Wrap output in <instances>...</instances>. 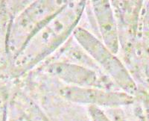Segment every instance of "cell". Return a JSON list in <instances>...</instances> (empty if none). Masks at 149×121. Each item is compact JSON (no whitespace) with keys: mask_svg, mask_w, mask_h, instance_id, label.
Here are the masks:
<instances>
[{"mask_svg":"<svg viewBox=\"0 0 149 121\" xmlns=\"http://www.w3.org/2000/svg\"><path fill=\"white\" fill-rule=\"evenodd\" d=\"M84 6L81 1L66 2L42 23L16 55L17 70L24 72L32 68L59 47L74 32Z\"/></svg>","mask_w":149,"mask_h":121,"instance_id":"cell-1","label":"cell"},{"mask_svg":"<svg viewBox=\"0 0 149 121\" xmlns=\"http://www.w3.org/2000/svg\"><path fill=\"white\" fill-rule=\"evenodd\" d=\"M90 114L92 115V118L94 120V121H110L105 116L104 114L101 111V110L98 109L95 107L90 108Z\"/></svg>","mask_w":149,"mask_h":121,"instance_id":"cell-7","label":"cell"},{"mask_svg":"<svg viewBox=\"0 0 149 121\" xmlns=\"http://www.w3.org/2000/svg\"><path fill=\"white\" fill-rule=\"evenodd\" d=\"M61 95L66 99L80 103L119 106L127 102L128 97L123 93L112 92L99 87L69 86L61 90Z\"/></svg>","mask_w":149,"mask_h":121,"instance_id":"cell-4","label":"cell"},{"mask_svg":"<svg viewBox=\"0 0 149 121\" xmlns=\"http://www.w3.org/2000/svg\"><path fill=\"white\" fill-rule=\"evenodd\" d=\"M92 5L104 43L112 52L116 54L119 47V36L113 10L110 2L93 1Z\"/></svg>","mask_w":149,"mask_h":121,"instance_id":"cell-6","label":"cell"},{"mask_svg":"<svg viewBox=\"0 0 149 121\" xmlns=\"http://www.w3.org/2000/svg\"><path fill=\"white\" fill-rule=\"evenodd\" d=\"M73 34L84 50L102 66L119 87L126 90L133 87L132 81L121 61L104 43L83 28H76Z\"/></svg>","mask_w":149,"mask_h":121,"instance_id":"cell-3","label":"cell"},{"mask_svg":"<svg viewBox=\"0 0 149 121\" xmlns=\"http://www.w3.org/2000/svg\"><path fill=\"white\" fill-rule=\"evenodd\" d=\"M65 3L54 1H38L31 4L19 14L12 26L9 46L16 54L21 50L30 37Z\"/></svg>","mask_w":149,"mask_h":121,"instance_id":"cell-2","label":"cell"},{"mask_svg":"<svg viewBox=\"0 0 149 121\" xmlns=\"http://www.w3.org/2000/svg\"><path fill=\"white\" fill-rule=\"evenodd\" d=\"M49 73L72 86L101 87V81L94 70L70 63H53L47 67Z\"/></svg>","mask_w":149,"mask_h":121,"instance_id":"cell-5","label":"cell"}]
</instances>
